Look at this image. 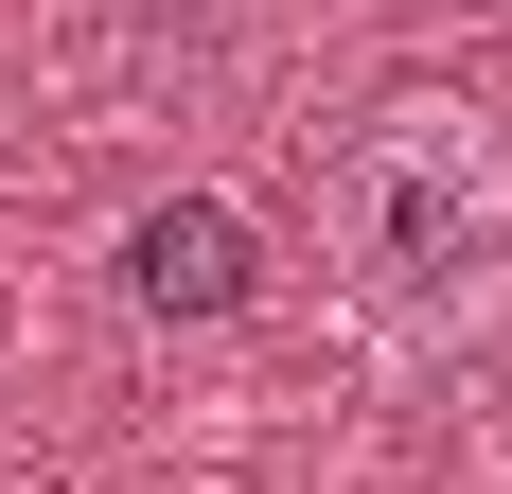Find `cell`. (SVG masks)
<instances>
[{
	"mask_svg": "<svg viewBox=\"0 0 512 494\" xmlns=\"http://www.w3.org/2000/svg\"><path fill=\"white\" fill-rule=\"evenodd\" d=\"M318 230H336V283L371 318L477 300L512 265V142H495V106H389V124H354L336 177H318Z\"/></svg>",
	"mask_w": 512,
	"mask_h": 494,
	"instance_id": "1",
	"label": "cell"
},
{
	"mask_svg": "<svg viewBox=\"0 0 512 494\" xmlns=\"http://www.w3.org/2000/svg\"><path fill=\"white\" fill-rule=\"evenodd\" d=\"M124 300H142V318H248V300H265L248 212H230V195H142V212H124Z\"/></svg>",
	"mask_w": 512,
	"mask_h": 494,
	"instance_id": "2",
	"label": "cell"
}]
</instances>
